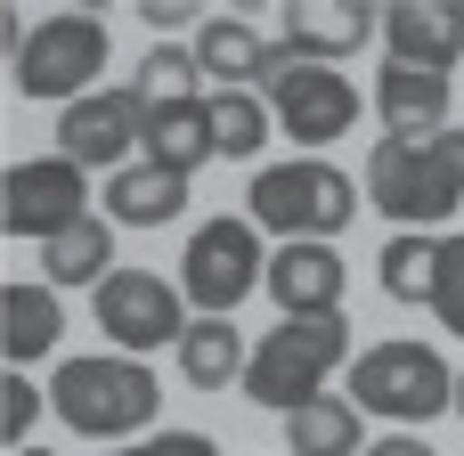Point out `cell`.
Returning <instances> with one entry per match:
<instances>
[{"label":"cell","instance_id":"obj_1","mask_svg":"<svg viewBox=\"0 0 464 456\" xmlns=\"http://www.w3.org/2000/svg\"><path fill=\"white\" fill-rule=\"evenodd\" d=\"M49 408L65 432L82 441H139L155 416H163V383L147 359H122V351H90V359H65L49 375Z\"/></svg>","mask_w":464,"mask_h":456},{"label":"cell","instance_id":"obj_2","mask_svg":"<svg viewBox=\"0 0 464 456\" xmlns=\"http://www.w3.org/2000/svg\"><path fill=\"white\" fill-rule=\"evenodd\" d=\"M245 220L285 237V245H334L359 220V179L326 155H294V163H261L245 188Z\"/></svg>","mask_w":464,"mask_h":456},{"label":"cell","instance_id":"obj_3","mask_svg":"<svg viewBox=\"0 0 464 456\" xmlns=\"http://www.w3.org/2000/svg\"><path fill=\"white\" fill-rule=\"evenodd\" d=\"M367 204L392 220V228H440L464 204V131L440 139H375L367 147Z\"/></svg>","mask_w":464,"mask_h":456},{"label":"cell","instance_id":"obj_4","mask_svg":"<svg viewBox=\"0 0 464 456\" xmlns=\"http://www.w3.org/2000/svg\"><path fill=\"white\" fill-rule=\"evenodd\" d=\"M351 359V318H285L253 343V367H245V400L269 408V416H294L326 392V375Z\"/></svg>","mask_w":464,"mask_h":456},{"label":"cell","instance_id":"obj_5","mask_svg":"<svg viewBox=\"0 0 464 456\" xmlns=\"http://www.w3.org/2000/svg\"><path fill=\"white\" fill-rule=\"evenodd\" d=\"M98 65H106V16L65 8V16H41V24L16 41L8 82H16V98H49V106L65 114L73 98L98 90Z\"/></svg>","mask_w":464,"mask_h":456},{"label":"cell","instance_id":"obj_6","mask_svg":"<svg viewBox=\"0 0 464 456\" xmlns=\"http://www.w3.org/2000/svg\"><path fill=\"white\" fill-rule=\"evenodd\" d=\"M351 400H359V416L432 424L440 408H457V375L432 343H375L351 359Z\"/></svg>","mask_w":464,"mask_h":456},{"label":"cell","instance_id":"obj_7","mask_svg":"<svg viewBox=\"0 0 464 456\" xmlns=\"http://www.w3.org/2000/svg\"><path fill=\"white\" fill-rule=\"evenodd\" d=\"M269 286V253H261V228L245 212H220L188 237L179 253V294L196 302V318H237V302Z\"/></svg>","mask_w":464,"mask_h":456},{"label":"cell","instance_id":"obj_8","mask_svg":"<svg viewBox=\"0 0 464 456\" xmlns=\"http://www.w3.org/2000/svg\"><path fill=\"white\" fill-rule=\"evenodd\" d=\"M261 98H269V114H277V131L294 147H334V139L359 131V82L343 65H310V57L285 49Z\"/></svg>","mask_w":464,"mask_h":456},{"label":"cell","instance_id":"obj_9","mask_svg":"<svg viewBox=\"0 0 464 456\" xmlns=\"http://www.w3.org/2000/svg\"><path fill=\"white\" fill-rule=\"evenodd\" d=\"M82 220H90V171L82 163H65V155L8 163V179H0V228L16 245H57Z\"/></svg>","mask_w":464,"mask_h":456},{"label":"cell","instance_id":"obj_10","mask_svg":"<svg viewBox=\"0 0 464 456\" xmlns=\"http://www.w3.org/2000/svg\"><path fill=\"white\" fill-rule=\"evenodd\" d=\"M90 302H98V335H106L122 359H147V351H163V343L179 351V335L196 326V318H188V294H179L171 277H155V269H114Z\"/></svg>","mask_w":464,"mask_h":456},{"label":"cell","instance_id":"obj_11","mask_svg":"<svg viewBox=\"0 0 464 456\" xmlns=\"http://www.w3.org/2000/svg\"><path fill=\"white\" fill-rule=\"evenodd\" d=\"M130 147H147V98L122 82V90H90V98H73L65 114H57V155L65 163H98V171H122V163H139Z\"/></svg>","mask_w":464,"mask_h":456},{"label":"cell","instance_id":"obj_12","mask_svg":"<svg viewBox=\"0 0 464 456\" xmlns=\"http://www.w3.org/2000/svg\"><path fill=\"white\" fill-rule=\"evenodd\" d=\"M277 33H285V49H294V57H310V65H334V57L367 49V41L383 33V16H375L367 0H285Z\"/></svg>","mask_w":464,"mask_h":456},{"label":"cell","instance_id":"obj_13","mask_svg":"<svg viewBox=\"0 0 464 456\" xmlns=\"http://www.w3.org/2000/svg\"><path fill=\"white\" fill-rule=\"evenodd\" d=\"M343 286H351V269L334 245H277L269 253V302L285 318H343Z\"/></svg>","mask_w":464,"mask_h":456},{"label":"cell","instance_id":"obj_14","mask_svg":"<svg viewBox=\"0 0 464 456\" xmlns=\"http://www.w3.org/2000/svg\"><path fill=\"white\" fill-rule=\"evenodd\" d=\"M383 41H392V65L449 73L464 57V0H392L383 8Z\"/></svg>","mask_w":464,"mask_h":456},{"label":"cell","instance_id":"obj_15","mask_svg":"<svg viewBox=\"0 0 464 456\" xmlns=\"http://www.w3.org/2000/svg\"><path fill=\"white\" fill-rule=\"evenodd\" d=\"M188 49H196V65H204L212 90H269V73L285 57V41H261L245 16H204Z\"/></svg>","mask_w":464,"mask_h":456},{"label":"cell","instance_id":"obj_16","mask_svg":"<svg viewBox=\"0 0 464 456\" xmlns=\"http://www.w3.org/2000/svg\"><path fill=\"white\" fill-rule=\"evenodd\" d=\"M449 73H424V65H383L375 73V122H383V139H440V131H457L449 122Z\"/></svg>","mask_w":464,"mask_h":456},{"label":"cell","instance_id":"obj_17","mask_svg":"<svg viewBox=\"0 0 464 456\" xmlns=\"http://www.w3.org/2000/svg\"><path fill=\"white\" fill-rule=\"evenodd\" d=\"M179 212H188V179L163 171V163H147V155L106 179V220H114V228H163V220H179Z\"/></svg>","mask_w":464,"mask_h":456},{"label":"cell","instance_id":"obj_18","mask_svg":"<svg viewBox=\"0 0 464 456\" xmlns=\"http://www.w3.org/2000/svg\"><path fill=\"white\" fill-rule=\"evenodd\" d=\"M65 335V310H57V286H0V351L8 367L24 375L33 359H49Z\"/></svg>","mask_w":464,"mask_h":456},{"label":"cell","instance_id":"obj_19","mask_svg":"<svg viewBox=\"0 0 464 456\" xmlns=\"http://www.w3.org/2000/svg\"><path fill=\"white\" fill-rule=\"evenodd\" d=\"M147 163H163V171H179V179H196L220 147H212V114H204V98L196 106H147V147H139Z\"/></svg>","mask_w":464,"mask_h":456},{"label":"cell","instance_id":"obj_20","mask_svg":"<svg viewBox=\"0 0 464 456\" xmlns=\"http://www.w3.org/2000/svg\"><path fill=\"white\" fill-rule=\"evenodd\" d=\"M245 367H253V351H245V335L228 318H196L179 335V375L196 392H228V383H245Z\"/></svg>","mask_w":464,"mask_h":456},{"label":"cell","instance_id":"obj_21","mask_svg":"<svg viewBox=\"0 0 464 456\" xmlns=\"http://www.w3.org/2000/svg\"><path fill=\"white\" fill-rule=\"evenodd\" d=\"M285 456H367V441H359V400L318 392L310 408H294L285 416Z\"/></svg>","mask_w":464,"mask_h":456},{"label":"cell","instance_id":"obj_22","mask_svg":"<svg viewBox=\"0 0 464 456\" xmlns=\"http://www.w3.org/2000/svg\"><path fill=\"white\" fill-rule=\"evenodd\" d=\"M41 269H49V286H106L114 277V220L106 212H90L82 228H65L57 245H41Z\"/></svg>","mask_w":464,"mask_h":456},{"label":"cell","instance_id":"obj_23","mask_svg":"<svg viewBox=\"0 0 464 456\" xmlns=\"http://www.w3.org/2000/svg\"><path fill=\"white\" fill-rule=\"evenodd\" d=\"M204 114H212V147H220L228 163H253V155L269 147V131H277V114H269L261 90H212Z\"/></svg>","mask_w":464,"mask_h":456},{"label":"cell","instance_id":"obj_24","mask_svg":"<svg viewBox=\"0 0 464 456\" xmlns=\"http://www.w3.org/2000/svg\"><path fill=\"white\" fill-rule=\"evenodd\" d=\"M130 90H139L147 106H196V98H204V65H196V49L155 41V49L130 65Z\"/></svg>","mask_w":464,"mask_h":456},{"label":"cell","instance_id":"obj_25","mask_svg":"<svg viewBox=\"0 0 464 456\" xmlns=\"http://www.w3.org/2000/svg\"><path fill=\"white\" fill-rule=\"evenodd\" d=\"M375 277H383V294H392V302H432V286H440V237L400 228V237L375 253Z\"/></svg>","mask_w":464,"mask_h":456},{"label":"cell","instance_id":"obj_26","mask_svg":"<svg viewBox=\"0 0 464 456\" xmlns=\"http://www.w3.org/2000/svg\"><path fill=\"white\" fill-rule=\"evenodd\" d=\"M432 318L464 335V237H440V286H432Z\"/></svg>","mask_w":464,"mask_h":456},{"label":"cell","instance_id":"obj_27","mask_svg":"<svg viewBox=\"0 0 464 456\" xmlns=\"http://www.w3.org/2000/svg\"><path fill=\"white\" fill-rule=\"evenodd\" d=\"M33 416H41V392H33V375L8 367V383H0V432H8V449H33Z\"/></svg>","mask_w":464,"mask_h":456},{"label":"cell","instance_id":"obj_28","mask_svg":"<svg viewBox=\"0 0 464 456\" xmlns=\"http://www.w3.org/2000/svg\"><path fill=\"white\" fill-rule=\"evenodd\" d=\"M139 456H220L212 432H155V441H139Z\"/></svg>","mask_w":464,"mask_h":456},{"label":"cell","instance_id":"obj_29","mask_svg":"<svg viewBox=\"0 0 464 456\" xmlns=\"http://www.w3.org/2000/svg\"><path fill=\"white\" fill-rule=\"evenodd\" d=\"M139 16H147V33L163 41L171 24H188V0H139Z\"/></svg>","mask_w":464,"mask_h":456},{"label":"cell","instance_id":"obj_30","mask_svg":"<svg viewBox=\"0 0 464 456\" xmlns=\"http://www.w3.org/2000/svg\"><path fill=\"white\" fill-rule=\"evenodd\" d=\"M367 456H432V441H416V432H392V441H367Z\"/></svg>","mask_w":464,"mask_h":456},{"label":"cell","instance_id":"obj_31","mask_svg":"<svg viewBox=\"0 0 464 456\" xmlns=\"http://www.w3.org/2000/svg\"><path fill=\"white\" fill-rule=\"evenodd\" d=\"M457 416H464V375H457Z\"/></svg>","mask_w":464,"mask_h":456},{"label":"cell","instance_id":"obj_32","mask_svg":"<svg viewBox=\"0 0 464 456\" xmlns=\"http://www.w3.org/2000/svg\"><path fill=\"white\" fill-rule=\"evenodd\" d=\"M8 456H49V449H8Z\"/></svg>","mask_w":464,"mask_h":456},{"label":"cell","instance_id":"obj_33","mask_svg":"<svg viewBox=\"0 0 464 456\" xmlns=\"http://www.w3.org/2000/svg\"><path fill=\"white\" fill-rule=\"evenodd\" d=\"M114 456H139V441H130V449H114Z\"/></svg>","mask_w":464,"mask_h":456}]
</instances>
